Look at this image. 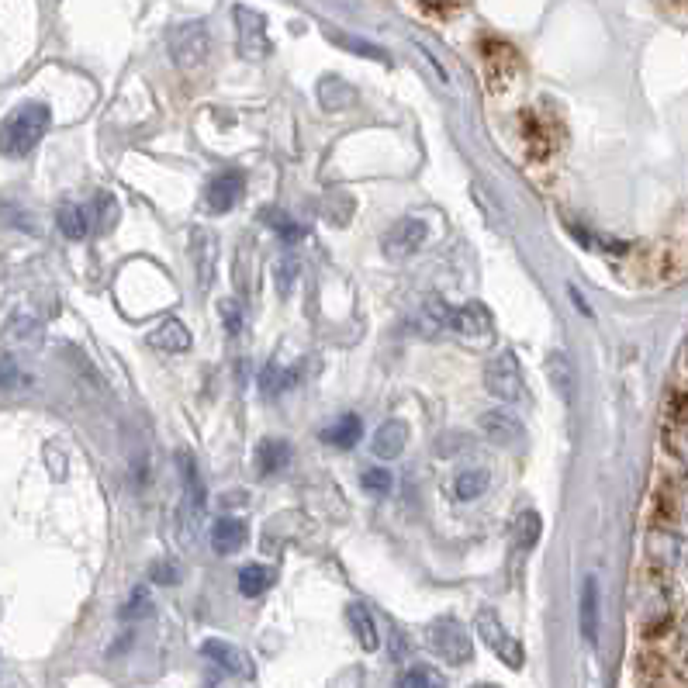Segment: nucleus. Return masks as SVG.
Segmentation results:
<instances>
[{"label": "nucleus", "instance_id": "1", "mask_svg": "<svg viewBox=\"0 0 688 688\" xmlns=\"http://www.w3.org/2000/svg\"><path fill=\"white\" fill-rule=\"evenodd\" d=\"M49 122H52L49 108L39 101H28L21 108H14L4 118V125H0V153L11 156V160L28 156L42 142V135L49 132Z\"/></svg>", "mask_w": 688, "mask_h": 688}, {"label": "nucleus", "instance_id": "2", "mask_svg": "<svg viewBox=\"0 0 688 688\" xmlns=\"http://www.w3.org/2000/svg\"><path fill=\"white\" fill-rule=\"evenodd\" d=\"M426 315L440 325V329L457 332L460 339L491 336V312L481 305V301H471V305H464V308H453V305H446L443 298H429Z\"/></svg>", "mask_w": 688, "mask_h": 688}, {"label": "nucleus", "instance_id": "3", "mask_svg": "<svg viewBox=\"0 0 688 688\" xmlns=\"http://www.w3.org/2000/svg\"><path fill=\"white\" fill-rule=\"evenodd\" d=\"M474 630H478V637L485 640V647L498 657V661L505 664V668L519 671V668L526 664V650H523V644H519V640L512 637L509 630H505L502 619H498L488 606L478 609V616H474Z\"/></svg>", "mask_w": 688, "mask_h": 688}, {"label": "nucleus", "instance_id": "4", "mask_svg": "<svg viewBox=\"0 0 688 688\" xmlns=\"http://www.w3.org/2000/svg\"><path fill=\"white\" fill-rule=\"evenodd\" d=\"M485 388L488 395H495L498 402L512 405L523 398V370H519V360L512 350H502L485 364Z\"/></svg>", "mask_w": 688, "mask_h": 688}, {"label": "nucleus", "instance_id": "5", "mask_svg": "<svg viewBox=\"0 0 688 688\" xmlns=\"http://www.w3.org/2000/svg\"><path fill=\"white\" fill-rule=\"evenodd\" d=\"M429 647L443 657L446 664H467L474 657V640L453 616H440L429 626Z\"/></svg>", "mask_w": 688, "mask_h": 688}, {"label": "nucleus", "instance_id": "6", "mask_svg": "<svg viewBox=\"0 0 688 688\" xmlns=\"http://www.w3.org/2000/svg\"><path fill=\"white\" fill-rule=\"evenodd\" d=\"M170 49H173V59H177L184 70H191V66H201L204 59H208V28L201 25V21H187V25H180L177 32L170 35Z\"/></svg>", "mask_w": 688, "mask_h": 688}, {"label": "nucleus", "instance_id": "7", "mask_svg": "<svg viewBox=\"0 0 688 688\" xmlns=\"http://www.w3.org/2000/svg\"><path fill=\"white\" fill-rule=\"evenodd\" d=\"M422 243H426V222L422 218H398L381 239L384 256H391V260H408V256L419 253Z\"/></svg>", "mask_w": 688, "mask_h": 688}, {"label": "nucleus", "instance_id": "8", "mask_svg": "<svg viewBox=\"0 0 688 688\" xmlns=\"http://www.w3.org/2000/svg\"><path fill=\"white\" fill-rule=\"evenodd\" d=\"M246 191V173L243 170H222L215 180L208 184V191H204V201H208L211 211H232L236 208V201L243 198Z\"/></svg>", "mask_w": 688, "mask_h": 688}, {"label": "nucleus", "instance_id": "9", "mask_svg": "<svg viewBox=\"0 0 688 688\" xmlns=\"http://www.w3.org/2000/svg\"><path fill=\"white\" fill-rule=\"evenodd\" d=\"M236 18H239V52H243L246 59L267 56L270 42H267V28H263L260 14L249 11V7H236Z\"/></svg>", "mask_w": 688, "mask_h": 688}, {"label": "nucleus", "instance_id": "10", "mask_svg": "<svg viewBox=\"0 0 688 688\" xmlns=\"http://www.w3.org/2000/svg\"><path fill=\"white\" fill-rule=\"evenodd\" d=\"M201 654L211 657V661H215L218 668L229 671V675H239V678H253L256 675L249 654H246V650H239L236 644H225V640H204Z\"/></svg>", "mask_w": 688, "mask_h": 688}, {"label": "nucleus", "instance_id": "11", "mask_svg": "<svg viewBox=\"0 0 688 688\" xmlns=\"http://www.w3.org/2000/svg\"><path fill=\"white\" fill-rule=\"evenodd\" d=\"M481 433H485L491 443L516 446L519 440H523V422H519L512 412H502V408H495V412L481 415Z\"/></svg>", "mask_w": 688, "mask_h": 688}, {"label": "nucleus", "instance_id": "12", "mask_svg": "<svg viewBox=\"0 0 688 688\" xmlns=\"http://www.w3.org/2000/svg\"><path fill=\"white\" fill-rule=\"evenodd\" d=\"M146 343L153 346V350H163V353H184V350H191V332L184 329V322L166 319L149 332Z\"/></svg>", "mask_w": 688, "mask_h": 688}, {"label": "nucleus", "instance_id": "13", "mask_svg": "<svg viewBox=\"0 0 688 688\" xmlns=\"http://www.w3.org/2000/svg\"><path fill=\"white\" fill-rule=\"evenodd\" d=\"M405 443H408V426L402 419H391V422H384L381 429H377V436H374V457H381V460H395V457H402V450H405Z\"/></svg>", "mask_w": 688, "mask_h": 688}, {"label": "nucleus", "instance_id": "14", "mask_svg": "<svg viewBox=\"0 0 688 688\" xmlns=\"http://www.w3.org/2000/svg\"><path fill=\"white\" fill-rule=\"evenodd\" d=\"M291 457H294V450L287 440H274V436H270V440H260V446H256V464H260L263 478L284 471V467L291 464Z\"/></svg>", "mask_w": 688, "mask_h": 688}, {"label": "nucleus", "instance_id": "15", "mask_svg": "<svg viewBox=\"0 0 688 688\" xmlns=\"http://www.w3.org/2000/svg\"><path fill=\"white\" fill-rule=\"evenodd\" d=\"M360 440H364V419L360 415H343V419H336V426H329L322 433V443L336 446V450H353Z\"/></svg>", "mask_w": 688, "mask_h": 688}, {"label": "nucleus", "instance_id": "16", "mask_svg": "<svg viewBox=\"0 0 688 688\" xmlns=\"http://www.w3.org/2000/svg\"><path fill=\"white\" fill-rule=\"evenodd\" d=\"M581 633L588 644L599 640V578L595 574H588L585 592H581Z\"/></svg>", "mask_w": 688, "mask_h": 688}, {"label": "nucleus", "instance_id": "17", "mask_svg": "<svg viewBox=\"0 0 688 688\" xmlns=\"http://www.w3.org/2000/svg\"><path fill=\"white\" fill-rule=\"evenodd\" d=\"M547 374H550L554 391L561 395V402L571 405L574 402V367H571V357H567L564 350H554L547 357Z\"/></svg>", "mask_w": 688, "mask_h": 688}, {"label": "nucleus", "instance_id": "18", "mask_svg": "<svg viewBox=\"0 0 688 688\" xmlns=\"http://www.w3.org/2000/svg\"><path fill=\"white\" fill-rule=\"evenodd\" d=\"M246 523H239V519H218L215 526H211V547L218 550V554H236V550H243L246 543Z\"/></svg>", "mask_w": 688, "mask_h": 688}, {"label": "nucleus", "instance_id": "19", "mask_svg": "<svg viewBox=\"0 0 688 688\" xmlns=\"http://www.w3.org/2000/svg\"><path fill=\"white\" fill-rule=\"evenodd\" d=\"M346 623H350V630L357 633L360 647L364 650H377L381 647V637H377V623L374 616H370V609L364 602H353L350 609H346Z\"/></svg>", "mask_w": 688, "mask_h": 688}, {"label": "nucleus", "instance_id": "20", "mask_svg": "<svg viewBox=\"0 0 688 688\" xmlns=\"http://www.w3.org/2000/svg\"><path fill=\"white\" fill-rule=\"evenodd\" d=\"M505 63H519L516 49L512 45H502V42H485V70L491 77V87L498 90V80H502V90L509 87V77H505Z\"/></svg>", "mask_w": 688, "mask_h": 688}, {"label": "nucleus", "instance_id": "21", "mask_svg": "<svg viewBox=\"0 0 688 688\" xmlns=\"http://www.w3.org/2000/svg\"><path fill=\"white\" fill-rule=\"evenodd\" d=\"M491 485V474L485 467H474V471H464L457 481H453V495L460 498V502H474V498H481Z\"/></svg>", "mask_w": 688, "mask_h": 688}, {"label": "nucleus", "instance_id": "22", "mask_svg": "<svg viewBox=\"0 0 688 688\" xmlns=\"http://www.w3.org/2000/svg\"><path fill=\"white\" fill-rule=\"evenodd\" d=\"M270 581H274V571H270V567L246 564L243 571H239V595H246V599H256V595L267 592Z\"/></svg>", "mask_w": 688, "mask_h": 688}, {"label": "nucleus", "instance_id": "23", "mask_svg": "<svg viewBox=\"0 0 688 688\" xmlns=\"http://www.w3.org/2000/svg\"><path fill=\"white\" fill-rule=\"evenodd\" d=\"M56 222H59V232L70 239H83L90 232L87 211L77 208V204H63V208L56 211Z\"/></svg>", "mask_w": 688, "mask_h": 688}, {"label": "nucleus", "instance_id": "24", "mask_svg": "<svg viewBox=\"0 0 688 688\" xmlns=\"http://www.w3.org/2000/svg\"><path fill=\"white\" fill-rule=\"evenodd\" d=\"M177 464H180V478H184V485H187V498H191V505L194 509H204V481L198 474V464L191 460V453H180Z\"/></svg>", "mask_w": 688, "mask_h": 688}, {"label": "nucleus", "instance_id": "25", "mask_svg": "<svg viewBox=\"0 0 688 688\" xmlns=\"http://www.w3.org/2000/svg\"><path fill=\"white\" fill-rule=\"evenodd\" d=\"M97 211H87V222H90V232H108L111 225L118 222V201L111 198V194H97Z\"/></svg>", "mask_w": 688, "mask_h": 688}, {"label": "nucleus", "instance_id": "26", "mask_svg": "<svg viewBox=\"0 0 688 688\" xmlns=\"http://www.w3.org/2000/svg\"><path fill=\"white\" fill-rule=\"evenodd\" d=\"M294 377H298V374H294V370H281L277 364H267V370H263V377H260L263 395H277V391L291 388Z\"/></svg>", "mask_w": 688, "mask_h": 688}, {"label": "nucleus", "instance_id": "27", "mask_svg": "<svg viewBox=\"0 0 688 688\" xmlns=\"http://www.w3.org/2000/svg\"><path fill=\"white\" fill-rule=\"evenodd\" d=\"M194 246L204 253V260L198 263V274H201V287H208L211 284V256H215V236L204 232V229L194 232ZM198 249H194V253H198Z\"/></svg>", "mask_w": 688, "mask_h": 688}, {"label": "nucleus", "instance_id": "28", "mask_svg": "<svg viewBox=\"0 0 688 688\" xmlns=\"http://www.w3.org/2000/svg\"><path fill=\"white\" fill-rule=\"evenodd\" d=\"M540 512H523L519 516V523H516V533H519V547L529 550V547H536V540H540Z\"/></svg>", "mask_w": 688, "mask_h": 688}, {"label": "nucleus", "instance_id": "29", "mask_svg": "<svg viewBox=\"0 0 688 688\" xmlns=\"http://www.w3.org/2000/svg\"><path fill=\"white\" fill-rule=\"evenodd\" d=\"M329 39H332V42H339V45H346V49H350V52H357V56L377 59V63H388V56H384V49H377V45H370V42H360V39H353V35H343V32H329Z\"/></svg>", "mask_w": 688, "mask_h": 688}, {"label": "nucleus", "instance_id": "30", "mask_svg": "<svg viewBox=\"0 0 688 688\" xmlns=\"http://www.w3.org/2000/svg\"><path fill=\"white\" fill-rule=\"evenodd\" d=\"M360 485H364L367 491L384 495V491H391V485H395V478H391L388 467H370V471H364V478H360Z\"/></svg>", "mask_w": 688, "mask_h": 688}, {"label": "nucleus", "instance_id": "31", "mask_svg": "<svg viewBox=\"0 0 688 688\" xmlns=\"http://www.w3.org/2000/svg\"><path fill=\"white\" fill-rule=\"evenodd\" d=\"M153 612V602H149V595L146 592H135L132 599H128V606L118 612L122 619H139V616H149Z\"/></svg>", "mask_w": 688, "mask_h": 688}, {"label": "nucleus", "instance_id": "32", "mask_svg": "<svg viewBox=\"0 0 688 688\" xmlns=\"http://www.w3.org/2000/svg\"><path fill=\"white\" fill-rule=\"evenodd\" d=\"M177 564H153V581H160V585H177Z\"/></svg>", "mask_w": 688, "mask_h": 688}, {"label": "nucleus", "instance_id": "33", "mask_svg": "<svg viewBox=\"0 0 688 688\" xmlns=\"http://www.w3.org/2000/svg\"><path fill=\"white\" fill-rule=\"evenodd\" d=\"M426 682H429V671H405L402 675V682H398V688H426Z\"/></svg>", "mask_w": 688, "mask_h": 688}, {"label": "nucleus", "instance_id": "34", "mask_svg": "<svg viewBox=\"0 0 688 688\" xmlns=\"http://www.w3.org/2000/svg\"><path fill=\"white\" fill-rule=\"evenodd\" d=\"M267 222L274 225L277 232H284V239H298V236H301V229H298V225H291V222H287L284 215H274V218H267Z\"/></svg>", "mask_w": 688, "mask_h": 688}, {"label": "nucleus", "instance_id": "35", "mask_svg": "<svg viewBox=\"0 0 688 688\" xmlns=\"http://www.w3.org/2000/svg\"><path fill=\"white\" fill-rule=\"evenodd\" d=\"M422 11H426V14H443V18H446V14H457V11H464V7H460V4H422Z\"/></svg>", "mask_w": 688, "mask_h": 688}, {"label": "nucleus", "instance_id": "36", "mask_svg": "<svg viewBox=\"0 0 688 688\" xmlns=\"http://www.w3.org/2000/svg\"><path fill=\"white\" fill-rule=\"evenodd\" d=\"M567 294H571V301H574V308H578L581 315H588V319H592V305H588L585 298H581V291L578 287H567Z\"/></svg>", "mask_w": 688, "mask_h": 688}, {"label": "nucleus", "instance_id": "37", "mask_svg": "<svg viewBox=\"0 0 688 688\" xmlns=\"http://www.w3.org/2000/svg\"><path fill=\"white\" fill-rule=\"evenodd\" d=\"M222 319L229 322V332H239V312H236V305H225L222 308Z\"/></svg>", "mask_w": 688, "mask_h": 688}, {"label": "nucleus", "instance_id": "38", "mask_svg": "<svg viewBox=\"0 0 688 688\" xmlns=\"http://www.w3.org/2000/svg\"><path fill=\"white\" fill-rule=\"evenodd\" d=\"M426 688H443V682H440V678H433V675H429V682H426Z\"/></svg>", "mask_w": 688, "mask_h": 688}]
</instances>
